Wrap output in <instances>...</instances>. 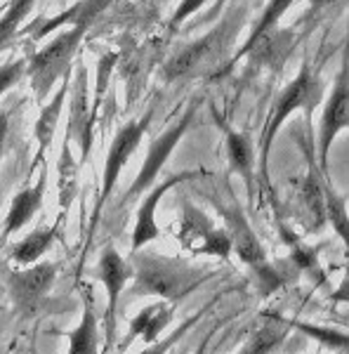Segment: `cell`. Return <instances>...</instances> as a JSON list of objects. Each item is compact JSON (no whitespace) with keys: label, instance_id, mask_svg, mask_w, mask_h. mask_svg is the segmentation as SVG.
Here are the masks:
<instances>
[{"label":"cell","instance_id":"cell-1","mask_svg":"<svg viewBox=\"0 0 349 354\" xmlns=\"http://www.w3.org/2000/svg\"><path fill=\"white\" fill-rule=\"evenodd\" d=\"M248 17V5L238 3L232 5L229 12L222 17V21L215 28H210L203 38L185 45L180 53H175L165 62L163 78L168 83L182 81V78H194L201 73L215 71L222 62L227 59L229 50H232L234 41L238 38L241 28Z\"/></svg>","mask_w":349,"mask_h":354},{"label":"cell","instance_id":"cell-2","mask_svg":"<svg viewBox=\"0 0 349 354\" xmlns=\"http://www.w3.org/2000/svg\"><path fill=\"white\" fill-rule=\"evenodd\" d=\"M205 279H210L208 272L196 270V267H191L185 260L142 253L135 258L133 283H130L125 295L128 298L153 295V298H161L170 302V305H177L191 290L201 286Z\"/></svg>","mask_w":349,"mask_h":354},{"label":"cell","instance_id":"cell-3","mask_svg":"<svg viewBox=\"0 0 349 354\" xmlns=\"http://www.w3.org/2000/svg\"><path fill=\"white\" fill-rule=\"evenodd\" d=\"M323 100V81L319 78V73L314 71V66L305 62L300 68V73L281 90V95L276 97L269 113V121L262 133V145H260V165L262 175L267 177V163H269V151L276 140L279 130L283 128V123L293 116L295 111H305L307 118H312L314 109L319 106V102Z\"/></svg>","mask_w":349,"mask_h":354},{"label":"cell","instance_id":"cell-4","mask_svg":"<svg viewBox=\"0 0 349 354\" xmlns=\"http://www.w3.org/2000/svg\"><path fill=\"white\" fill-rule=\"evenodd\" d=\"M85 33L88 26H68L55 41H50L26 59V73L31 78V88L38 102H45L55 83L71 73V62L76 57V50L81 48Z\"/></svg>","mask_w":349,"mask_h":354},{"label":"cell","instance_id":"cell-5","mask_svg":"<svg viewBox=\"0 0 349 354\" xmlns=\"http://www.w3.org/2000/svg\"><path fill=\"white\" fill-rule=\"evenodd\" d=\"M349 130V31L345 36V48H342V64L335 76L333 90L326 102L321 116V130H319V168L326 175L328 170V153L333 147L335 137Z\"/></svg>","mask_w":349,"mask_h":354},{"label":"cell","instance_id":"cell-6","mask_svg":"<svg viewBox=\"0 0 349 354\" xmlns=\"http://www.w3.org/2000/svg\"><path fill=\"white\" fill-rule=\"evenodd\" d=\"M194 113H196V104L189 106V109L182 113V118L173 125V128H168L165 133H161V137H156V140L151 142V147H149V151H147L144 163H142V168H140V173H137L135 182L130 185V192L123 196L125 203L133 201V198H137L142 192H147L149 187H153V182H156L158 173H161L163 165L168 163V158L173 156L175 147L180 145L182 137H185L189 133V128H191Z\"/></svg>","mask_w":349,"mask_h":354},{"label":"cell","instance_id":"cell-7","mask_svg":"<svg viewBox=\"0 0 349 354\" xmlns=\"http://www.w3.org/2000/svg\"><path fill=\"white\" fill-rule=\"evenodd\" d=\"M73 85L68 88L71 93V106H68V125H66V137L73 145L76 142L81 149V161H88L90 149H93V130H95V113L90 106L88 97V71H85L83 62H76L73 68Z\"/></svg>","mask_w":349,"mask_h":354},{"label":"cell","instance_id":"cell-8","mask_svg":"<svg viewBox=\"0 0 349 354\" xmlns=\"http://www.w3.org/2000/svg\"><path fill=\"white\" fill-rule=\"evenodd\" d=\"M149 125H151V111H147L140 121H130L125 123L111 140V147L106 151V161H104V182H102V194H100V205L106 203V198L111 196L113 187H116L118 177H121L123 168L128 165L130 156L137 151L142 137L147 135Z\"/></svg>","mask_w":349,"mask_h":354},{"label":"cell","instance_id":"cell-9","mask_svg":"<svg viewBox=\"0 0 349 354\" xmlns=\"http://www.w3.org/2000/svg\"><path fill=\"white\" fill-rule=\"evenodd\" d=\"M57 279V265L55 262H41V265H28L26 270L10 272L8 288L12 295L17 310L33 312L43 302L45 295L50 293Z\"/></svg>","mask_w":349,"mask_h":354},{"label":"cell","instance_id":"cell-10","mask_svg":"<svg viewBox=\"0 0 349 354\" xmlns=\"http://www.w3.org/2000/svg\"><path fill=\"white\" fill-rule=\"evenodd\" d=\"M198 175H201V170H182V173H177V175H170L168 180H163L161 185H156L147 194V198L140 203V208H137V218L133 227V245H130L133 253H137V250H140L142 245H147L149 241H156V239L161 236V230H158V222H156V210H158L161 198L170 189L180 187L182 182H189Z\"/></svg>","mask_w":349,"mask_h":354},{"label":"cell","instance_id":"cell-11","mask_svg":"<svg viewBox=\"0 0 349 354\" xmlns=\"http://www.w3.org/2000/svg\"><path fill=\"white\" fill-rule=\"evenodd\" d=\"M97 277H100L102 286H104L106 295H109V302H106V324H109L106 338L111 340L113 328H116L113 324H116L118 300H121L128 281L133 279V265H130L128 260H123L121 253L109 243V245H104V250H102V255H100V262H97Z\"/></svg>","mask_w":349,"mask_h":354},{"label":"cell","instance_id":"cell-12","mask_svg":"<svg viewBox=\"0 0 349 354\" xmlns=\"http://www.w3.org/2000/svg\"><path fill=\"white\" fill-rule=\"evenodd\" d=\"M222 215H225V220H227V232H229V236H232V243H234V250H236L238 260L245 262L248 267L262 265V262L267 260L265 248H262L260 239H257V234L253 232V227H250L245 213L238 208V203H232V205H227V208H222Z\"/></svg>","mask_w":349,"mask_h":354},{"label":"cell","instance_id":"cell-13","mask_svg":"<svg viewBox=\"0 0 349 354\" xmlns=\"http://www.w3.org/2000/svg\"><path fill=\"white\" fill-rule=\"evenodd\" d=\"M295 45V31L293 28H272L269 33L257 41L253 48L248 50V55L253 57V64L257 66H267V68H279L283 66V62L288 59L290 50ZM245 55V57H248Z\"/></svg>","mask_w":349,"mask_h":354},{"label":"cell","instance_id":"cell-14","mask_svg":"<svg viewBox=\"0 0 349 354\" xmlns=\"http://www.w3.org/2000/svg\"><path fill=\"white\" fill-rule=\"evenodd\" d=\"M68 76H71V73H66V76L59 81V88H57V93L53 95V100H50L48 104L43 106L41 116H38L36 125H33V135H36V142H38V151H36V158H33V165H38V163L43 161L45 151L50 149V145H53V140H55L57 123H59L62 109H64V100H66V95H68V88H71V83H68Z\"/></svg>","mask_w":349,"mask_h":354},{"label":"cell","instance_id":"cell-15","mask_svg":"<svg viewBox=\"0 0 349 354\" xmlns=\"http://www.w3.org/2000/svg\"><path fill=\"white\" fill-rule=\"evenodd\" d=\"M307 161H309V168L300 187V198H302V203H305L309 218H312V225L317 227V230H321L326 225V182L328 180H326V175L321 173V168H319L312 147H307Z\"/></svg>","mask_w":349,"mask_h":354},{"label":"cell","instance_id":"cell-16","mask_svg":"<svg viewBox=\"0 0 349 354\" xmlns=\"http://www.w3.org/2000/svg\"><path fill=\"white\" fill-rule=\"evenodd\" d=\"M45 185H48V170H43L36 185L21 189L12 198V203H10V213H8V218H5V225H3V234H5V236L19 232L21 227H24L28 220H33V215L41 210L43 196H45Z\"/></svg>","mask_w":349,"mask_h":354},{"label":"cell","instance_id":"cell-17","mask_svg":"<svg viewBox=\"0 0 349 354\" xmlns=\"http://www.w3.org/2000/svg\"><path fill=\"white\" fill-rule=\"evenodd\" d=\"M225 142H227V156L229 165H232L234 173H238L243 177L248 192L253 194L255 185V151H253V142L248 135L236 133L232 128H225Z\"/></svg>","mask_w":349,"mask_h":354},{"label":"cell","instance_id":"cell-18","mask_svg":"<svg viewBox=\"0 0 349 354\" xmlns=\"http://www.w3.org/2000/svg\"><path fill=\"white\" fill-rule=\"evenodd\" d=\"M288 330H290L288 319L267 317L265 322L253 330V335H250L248 342H245L243 350L238 354H274L281 347Z\"/></svg>","mask_w":349,"mask_h":354},{"label":"cell","instance_id":"cell-19","mask_svg":"<svg viewBox=\"0 0 349 354\" xmlns=\"http://www.w3.org/2000/svg\"><path fill=\"white\" fill-rule=\"evenodd\" d=\"M215 230V225L210 222L208 215L203 210H198L191 201H182V218H180V232L177 239L182 241V245L196 253L198 245H201L208 234Z\"/></svg>","mask_w":349,"mask_h":354},{"label":"cell","instance_id":"cell-20","mask_svg":"<svg viewBox=\"0 0 349 354\" xmlns=\"http://www.w3.org/2000/svg\"><path fill=\"white\" fill-rule=\"evenodd\" d=\"M113 0H81L73 8H68L66 12L57 15L55 19H50L48 24H43V28L38 31V36H45V33H53L59 26H93V21L100 17L104 10L111 5Z\"/></svg>","mask_w":349,"mask_h":354},{"label":"cell","instance_id":"cell-21","mask_svg":"<svg viewBox=\"0 0 349 354\" xmlns=\"http://www.w3.org/2000/svg\"><path fill=\"white\" fill-rule=\"evenodd\" d=\"M57 236H59V222L53 227H38V230H33L28 236L21 239L19 243H15L12 260L26 267L33 265V262H38L50 248H53Z\"/></svg>","mask_w":349,"mask_h":354},{"label":"cell","instance_id":"cell-22","mask_svg":"<svg viewBox=\"0 0 349 354\" xmlns=\"http://www.w3.org/2000/svg\"><path fill=\"white\" fill-rule=\"evenodd\" d=\"M57 187H59V208L68 213L71 203L78 196V161L73 158L71 142L64 140L59 161H57Z\"/></svg>","mask_w":349,"mask_h":354},{"label":"cell","instance_id":"cell-23","mask_svg":"<svg viewBox=\"0 0 349 354\" xmlns=\"http://www.w3.org/2000/svg\"><path fill=\"white\" fill-rule=\"evenodd\" d=\"M295 0H269L267 3V8H265V12L260 15V19L255 21V26H253V31H250V36H248V41H245L241 48H238V53L232 57V62H229V66H234L238 59H243L245 55H248V50L253 48V45L260 41L265 33H269L272 28H276L279 26V21H281V17L288 12L290 10V5H293Z\"/></svg>","mask_w":349,"mask_h":354},{"label":"cell","instance_id":"cell-24","mask_svg":"<svg viewBox=\"0 0 349 354\" xmlns=\"http://www.w3.org/2000/svg\"><path fill=\"white\" fill-rule=\"evenodd\" d=\"M66 354H100V333H97V317L93 307H85L78 326L68 333Z\"/></svg>","mask_w":349,"mask_h":354},{"label":"cell","instance_id":"cell-25","mask_svg":"<svg viewBox=\"0 0 349 354\" xmlns=\"http://www.w3.org/2000/svg\"><path fill=\"white\" fill-rule=\"evenodd\" d=\"M290 328L300 330L302 335L319 342L326 350L337 354H349V333H345V330L321 326V324H314V322H290Z\"/></svg>","mask_w":349,"mask_h":354},{"label":"cell","instance_id":"cell-26","mask_svg":"<svg viewBox=\"0 0 349 354\" xmlns=\"http://www.w3.org/2000/svg\"><path fill=\"white\" fill-rule=\"evenodd\" d=\"M326 222L333 227V232L342 239L345 248L349 250V213H347V201L345 196H340L333 187L326 182Z\"/></svg>","mask_w":349,"mask_h":354},{"label":"cell","instance_id":"cell-27","mask_svg":"<svg viewBox=\"0 0 349 354\" xmlns=\"http://www.w3.org/2000/svg\"><path fill=\"white\" fill-rule=\"evenodd\" d=\"M290 267H293V262H290V265L279 267V265H272V262H267V260L257 267H250L255 274V283H257V288H260L262 298H269V295L276 293L279 288H283L285 283L293 279V274L288 272Z\"/></svg>","mask_w":349,"mask_h":354},{"label":"cell","instance_id":"cell-28","mask_svg":"<svg viewBox=\"0 0 349 354\" xmlns=\"http://www.w3.org/2000/svg\"><path fill=\"white\" fill-rule=\"evenodd\" d=\"M279 232H281L283 241L288 243L290 248V262H293V267L297 272H307V274H321V270H319V255L314 248H309L307 243H302L300 239L295 236L293 232L288 230L285 225L279 227Z\"/></svg>","mask_w":349,"mask_h":354},{"label":"cell","instance_id":"cell-29","mask_svg":"<svg viewBox=\"0 0 349 354\" xmlns=\"http://www.w3.org/2000/svg\"><path fill=\"white\" fill-rule=\"evenodd\" d=\"M36 0H10L8 10L0 17V48L8 45L19 31V24L26 19V15L33 10Z\"/></svg>","mask_w":349,"mask_h":354},{"label":"cell","instance_id":"cell-30","mask_svg":"<svg viewBox=\"0 0 349 354\" xmlns=\"http://www.w3.org/2000/svg\"><path fill=\"white\" fill-rule=\"evenodd\" d=\"M232 250H234V243H232L229 232L222 230V227H215V230L208 234V239L198 245L196 255H213V258L227 260L229 255H232Z\"/></svg>","mask_w":349,"mask_h":354},{"label":"cell","instance_id":"cell-31","mask_svg":"<svg viewBox=\"0 0 349 354\" xmlns=\"http://www.w3.org/2000/svg\"><path fill=\"white\" fill-rule=\"evenodd\" d=\"M118 53H106L100 57V62H97V85H95V104H93V113L97 118V111H100V104L102 100H104L106 90H109V76H111L113 66L118 64Z\"/></svg>","mask_w":349,"mask_h":354},{"label":"cell","instance_id":"cell-32","mask_svg":"<svg viewBox=\"0 0 349 354\" xmlns=\"http://www.w3.org/2000/svg\"><path fill=\"white\" fill-rule=\"evenodd\" d=\"M203 317V312H198V314H194V317H189L185 324H182L180 328L175 330V333H170L168 338H163V340H156V342H149L147 345V350H142L140 354H168L170 350L175 347V342L177 340H182L187 335V330L194 326V324L198 322V319Z\"/></svg>","mask_w":349,"mask_h":354},{"label":"cell","instance_id":"cell-33","mask_svg":"<svg viewBox=\"0 0 349 354\" xmlns=\"http://www.w3.org/2000/svg\"><path fill=\"white\" fill-rule=\"evenodd\" d=\"M26 76V59H15V62H8V64L0 66V97L8 93L12 85H17L21 78Z\"/></svg>","mask_w":349,"mask_h":354},{"label":"cell","instance_id":"cell-34","mask_svg":"<svg viewBox=\"0 0 349 354\" xmlns=\"http://www.w3.org/2000/svg\"><path fill=\"white\" fill-rule=\"evenodd\" d=\"M205 3H208V0H182V3L177 5V10L173 12V19H170V28L182 26L189 19V17L196 15Z\"/></svg>","mask_w":349,"mask_h":354},{"label":"cell","instance_id":"cell-35","mask_svg":"<svg viewBox=\"0 0 349 354\" xmlns=\"http://www.w3.org/2000/svg\"><path fill=\"white\" fill-rule=\"evenodd\" d=\"M330 302H333V305H349V272H347V277L342 279L340 286L330 293Z\"/></svg>","mask_w":349,"mask_h":354},{"label":"cell","instance_id":"cell-36","mask_svg":"<svg viewBox=\"0 0 349 354\" xmlns=\"http://www.w3.org/2000/svg\"><path fill=\"white\" fill-rule=\"evenodd\" d=\"M227 3H229V0H215V5L208 10V12L203 15V19L198 21V24H210V21H215V19H217V15L222 12V8H225Z\"/></svg>","mask_w":349,"mask_h":354},{"label":"cell","instance_id":"cell-37","mask_svg":"<svg viewBox=\"0 0 349 354\" xmlns=\"http://www.w3.org/2000/svg\"><path fill=\"white\" fill-rule=\"evenodd\" d=\"M8 133H10V118H8V113H5V111H0V153H3Z\"/></svg>","mask_w":349,"mask_h":354},{"label":"cell","instance_id":"cell-38","mask_svg":"<svg viewBox=\"0 0 349 354\" xmlns=\"http://www.w3.org/2000/svg\"><path fill=\"white\" fill-rule=\"evenodd\" d=\"M210 338H213V333L205 335V338L201 340V345H198V350L194 352V354H205V352H208V342H210Z\"/></svg>","mask_w":349,"mask_h":354},{"label":"cell","instance_id":"cell-39","mask_svg":"<svg viewBox=\"0 0 349 354\" xmlns=\"http://www.w3.org/2000/svg\"><path fill=\"white\" fill-rule=\"evenodd\" d=\"M307 3L312 5V8H317V10H323V8H328L333 0H307Z\"/></svg>","mask_w":349,"mask_h":354}]
</instances>
